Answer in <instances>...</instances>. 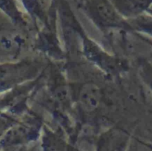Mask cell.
<instances>
[{"label": "cell", "instance_id": "7a4b0ae2", "mask_svg": "<svg viewBox=\"0 0 152 151\" xmlns=\"http://www.w3.org/2000/svg\"><path fill=\"white\" fill-rule=\"evenodd\" d=\"M99 12H100V15L106 19H110V20H112L114 19V13L112 12V10L109 8L108 7H107L105 4H102L99 7Z\"/></svg>", "mask_w": 152, "mask_h": 151}, {"label": "cell", "instance_id": "6da1fadb", "mask_svg": "<svg viewBox=\"0 0 152 151\" xmlns=\"http://www.w3.org/2000/svg\"><path fill=\"white\" fill-rule=\"evenodd\" d=\"M100 91L97 86L92 84L85 85L80 92V102L83 106L89 111L98 107L100 101Z\"/></svg>", "mask_w": 152, "mask_h": 151}]
</instances>
